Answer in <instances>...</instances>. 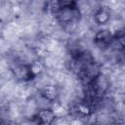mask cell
<instances>
[{
  "label": "cell",
  "mask_w": 125,
  "mask_h": 125,
  "mask_svg": "<svg viewBox=\"0 0 125 125\" xmlns=\"http://www.w3.org/2000/svg\"><path fill=\"white\" fill-rule=\"evenodd\" d=\"M114 42V34L108 29H101L94 36V43L101 49H106Z\"/></svg>",
  "instance_id": "obj_1"
},
{
  "label": "cell",
  "mask_w": 125,
  "mask_h": 125,
  "mask_svg": "<svg viewBox=\"0 0 125 125\" xmlns=\"http://www.w3.org/2000/svg\"><path fill=\"white\" fill-rule=\"evenodd\" d=\"M55 117H56L55 113L51 109H49V108L40 109L34 115L35 121L37 123H41V124H50V123L53 122Z\"/></svg>",
  "instance_id": "obj_2"
},
{
  "label": "cell",
  "mask_w": 125,
  "mask_h": 125,
  "mask_svg": "<svg viewBox=\"0 0 125 125\" xmlns=\"http://www.w3.org/2000/svg\"><path fill=\"white\" fill-rule=\"evenodd\" d=\"M94 19L98 24H102V25L106 24L110 20V13L107 9L101 7L95 12Z\"/></svg>",
  "instance_id": "obj_3"
},
{
  "label": "cell",
  "mask_w": 125,
  "mask_h": 125,
  "mask_svg": "<svg viewBox=\"0 0 125 125\" xmlns=\"http://www.w3.org/2000/svg\"><path fill=\"white\" fill-rule=\"evenodd\" d=\"M42 97L49 101V102H53L57 96H58V92H57V89L54 87V86H45L43 89H42Z\"/></svg>",
  "instance_id": "obj_4"
},
{
  "label": "cell",
  "mask_w": 125,
  "mask_h": 125,
  "mask_svg": "<svg viewBox=\"0 0 125 125\" xmlns=\"http://www.w3.org/2000/svg\"><path fill=\"white\" fill-rule=\"evenodd\" d=\"M114 42L117 43L118 47L125 49V27L118 29L114 33Z\"/></svg>",
  "instance_id": "obj_5"
}]
</instances>
